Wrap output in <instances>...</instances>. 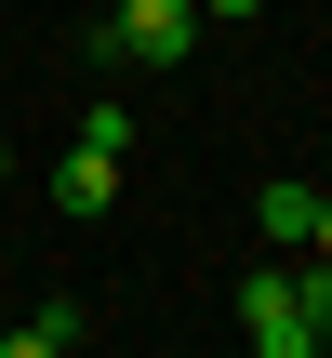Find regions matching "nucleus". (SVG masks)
I'll return each instance as SVG.
<instances>
[{
	"label": "nucleus",
	"mask_w": 332,
	"mask_h": 358,
	"mask_svg": "<svg viewBox=\"0 0 332 358\" xmlns=\"http://www.w3.org/2000/svg\"><path fill=\"white\" fill-rule=\"evenodd\" d=\"M93 40H106V66H186V40H200V0H120Z\"/></svg>",
	"instance_id": "nucleus-1"
},
{
	"label": "nucleus",
	"mask_w": 332,
	"mask_h": 358,
	"mask_svg": "<svg viewBox=\"0 0 332 358\" xmlns=\"http://www.w3.org/2000/svg\"><path fill=\"white\" fill-rule=\"evenodd\" d=\"M240 345H253V358H306V345H319L293 266H253V279H240Z\"/></svg>",
	"instance_id": "nucleus-2"
},
{
	"label": "nucleus",
	"mask_w": 332,
	"mask_h": 358,
	"mask_svg": "<svg viewBox=\"0 0 332 358\" xmlns=\"http://www.w3.org/2000/svg\"><path fill=\"white\" fill-rule=\"evenodd\" d=\"M106 199H120V159L106 146H67L53 159V213H106Z\"/></svg>",
	"instance_id": "nucleus-3"
},
{
	"label": "nucleus",
	"mask_w": 332,
	"mask_h": 358,
	"mask_svg": "<svg viewBox=\"0 0 332 358\" xmlns=\"http://www.w3.org/2000/svg\"><path fill=\"white\" fill-rule=\"evenodd\" d=\"M80 332H93L80 306H27V319H0V358H67Z\"/></svg>",
	"instance_id": "nucleus-4"
},
{
	"label": "nucleus",
	"mask_w": 332,
	"mask_h": 358,
	"mask_svg": "<svg viewBox=\"0 0 332 358\" xmlns=\"http://www.w3.org/2000/svg\"><path fill=\"white\" fill-rule=\"evenodd\" d=\"M253 226H266L279 252H306V226H319V186H306V173H279V186L253 199Z\"/></svg>",
	"instance_id": "nucleus-5"
},
{
	"label": "nucleus",
	"mask_w": 332,
	"mask_h": 358,
	"mask_svg": "<svg viewBox=\"0 0 332 358\" xmlns=\"http://www.w3.org/2000/svg\"><path fill=\"white\" fill-rule=\"evenodd\" d=\"M306 252H319V266H332V186H319V226H306Z\"/></svg>",
	"instance_id": "nucleus-6"
},
{
	"label": "nucleus",
	"mask_w": 332,
	"mask_h": 358,
	"mask_svg": "<svg viewBox=\"0 0 332 358\" xmlns=\"http://www.w3.org/2000/svg\"><path fill=\"white\" fill-rule=\"evenodd\" d=\"M200 13H226V27H240V13H266V0H200Z\"/></svg>",
	"instance_id": "nucleus-7"
},
{
	"label": "nucleus",
	"mask_w": 332,
	"mask_h": 358,
	"mask_svg": "<svg viewBox=\"0 0 332 358\" xmlns=\"http://www.w3.org/2000/svg\"><path fill=\"white\" fill-rule=\"evenodd\" d=\"M0 173H13V146H0Z\"/></svg>",
	"instance_id": "nucleus-8"
}]
</instances>
